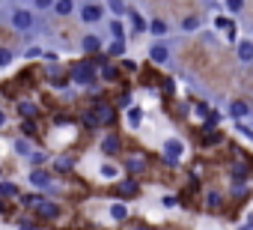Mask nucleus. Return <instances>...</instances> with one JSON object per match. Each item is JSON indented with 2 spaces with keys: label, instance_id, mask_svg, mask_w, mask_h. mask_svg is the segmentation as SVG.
Segmentation results:
<instances>
[{
  "label": "nucleus",
  "instance_id": "obj_24",
  "mask_svg": "<svg viewBox=\"0 0 253 230\" xmlns=\"http://www.w3.org/2000/svg\"><path fill=\"white\" fill-rule=\"evenodd\" d=\"M107 3H110V9H113L116 15H122V12H125V6H122V0H107Z\"/></svg>",
  "mask_w": 253,
  "mask_h": 230
},
{
  "label": "nucleus",
  "instance_id": "obj_22",
  "mask_svg": "<svg viewBox=\"0 0 253 230\" xmlns=\"http://www.w3.org/2000/svg\"><path fill=\"white\" fill-rule=\"evenodd\" d=\"M203 141H206V144H217V141H220V132H214V129H209V135H206Z\"/></svg>",
  "mask_w": 253,
  "mask_h": 230
},
{
  "label": "nucleus",
  "instance_id": "obj_23",
  "mask_svg": "<svg viewBox=\"0 0 253 230\" xmlns=\"http://www.w3.org/2000/svg\"><path fill=\"white\" fill-rule=\"evenodd\" d=\"M128 171H143V159H128Z\"/></svg>",
  "mask_w": 253,
  "mask_h": 230
},
{
  "label": "nucleus",
  "instance_id": "obj_21",
  "mask_svg": "<svg viewBox=\"0 0 253 230\" xmlns=\"http://www.w3.org/2000/svg\"><path fill=\"white\" fill-rule=\"evenodd\" d=\"M116 173H119V171H116L113 165H101V176H107V179H113Z\"/></svg>",
  "mask_w": 253,
  "mask_h": 230
},
{
  "label": "nucleus",
  "instance_id": "obj_33",
  "mask_svg": "<svg viewBox=\"0 0 253 230\" xmlns=\"http://www.w3.org/2000/svg\"><path fill=\"white\" fill-rule=\"evenodd\" d=\"M137 230H149V227H137Z\"/></svg>",
  "mask_w": 253,
  "mask_h": 230
},
{
  "label": "nucleus",
  "instance_id": "obj_15",
  "mask_svg": "<svg viewBox=\"0 0 253 230\" xmlns=\"http://www.w3.org/2000/svg\"><path fill=\"white\" fill-rule=\"evenodd\" d=\"M110 215H113V218H116V221H122V218H125V215H128V209H125V206H122V203H113V206H110Z\"/></svg>",
  "mask_w": 253,
  "mask_h": 230
},
{
  "label": "nucleus",
  "instance_id": "obj_25",
  "mask_svg": "<svg viewBox=\"0 0 253 230\" xmlns=\"http://www.w3.org/2000/svg\"><path fill=\"white\" fill-rule=\"evenodd\" d=\"M128 123H131V126H137V123H140V111H137V108H131V111H128Z\"/></svg>",
  "mask_w": 253,
  "mask_h": 230
},
{
  "label": "nucleus",
  "instance_id": "obj_17",
  "mask_svg": "<svg viewBox=\"0 0 253 230\" xmlns=\"http://www.w3.org/2000/svg\"><path fill=\"white\" fill-rule=\"evenodd\" d=\"M149 30H152V33H167V21H161V18H155V21L149 24Z\"/></svg>",
  "mask_w": 253,
  "mask_h": 230
},
{
  "label": "nucleus",
  "instance_id": "obj_1",
  "mask_svg": "<svg viewBox=\"0 0 253 230\" xmlns=\"http://www.w3.org/2000/svg\"><path fill=\"white\" fill-rule=\"evenodd\" d=\"M113 120V108L107 102H98L89 114H86V126H98V123H110Z\"/></svg>",
  "mask_w": 253,
  "mask_h": 230
},
{
  "label": "nucleus",
  "instance_id": "obj_10",
  "mask_svg": "<svg viewBox=\"0 0 253 230\" xmlns=\"http://www.w3.org/2000/svg\"><path fill=\"white\" fill-rule=\"evenodd\" d=\"M247 111H250V108H247V102H232V105H229V114H232L235 120L247 117Z\"/></svg>",
  "mask_w": 253,
  "mask_h": 230
},
{
  "label": "nucleus",
  "instance_id": "obj_31",
  "mask_svg": "<svg viewBox=\"0 0 253 230\" xmlns=\"http://www.w3.org/2000/svg\"><path fill=\"white\" fill-rule=\"evenodd\" d=\"M110 54L119 57V54H122V42H113V45H110Z\"/></svg>",
  "mask_w": 253,
  "mask_h": 230
},
{
  "label": "nucleus",
  "instance_id": "obj_27",
  "mask_svg": "<svg viewBox=\"0 0 253 230\" xmlns=\"http://www.w3.org/2000/svg\"><path fill=\"white\" fill-rule=\"evenodd\" d=\"M206 200H209V206H211V209H217V206H220V194H214V191H211Z\"/></svg>",
  "mask_w": 253,
  "mask_h": 230
},
{
  "label": "nucleus",
  "instance_id": "obj_9",
  "mask_svg": "<svg viewBox=\"0 0 253 230\" xmlns=\"http://www.w3.org/2000/svg\"><path fill=\"white\" fill-rule=\"evenodd\" d=\"M167 45H152V51H149V57L155 60V63H167Z\"/></svg>",
  "mask_w": 253,
  "mask_h": 230
},
{
  "label": "nucleus",
  "instance_id": "obj_7",
  "mask_svg": "<svg viewBox=\"0 0 253 230\" xmlns=\"http://www.w3.org/2000/svg\"><path fill=\"white\" fill-rule=\"evenodd\" d=\"M89 75H92V69H89L86 63L75 66V81H78V84H89Z\"/></svg>",
  "mask_w": 253,
  "mask_h": 230
},
{
  "label": "nucleus",
  "instance_id": "obj_13",
  "mask_svg": "<svg viewBox=\"0 0 253 230\" xmlns=\"http://www.w3.org/2000/svg\"><path fill=\"white\" fill-rule=\"evenodd\" d=\"M131 27H134V30H137V33H143V30H146V27H149V24H146V21H143V15H140V12H131Z\"/></svg>",
  "mask_w": 253,
  "mask_h": 230
},
{
  "label": "nucleus",
  "instance_id": "obj_20",
  "mask_svg": "<svg viewBox=\"0 0 253 230\" xmlns=\"http://www.w3.org/2000/svg\"><path fill=\"white\" fill-rule=\"evenodd\" d=\"M226 9L229 12H241L244 9V0H226Z\"/></svg>",
  "mask_w": 253,
  "mask_h": 230
},
{
  "label": "nucleus",
  "instance_id": "obj_4",
  "mask_svg": "<svg viewBox=\"0 0 253 230\" xmlns=\"http://www.w3.org/2000/svg\"><path fill=\"white\" fill-rule=\"evenodd\" d=\"M101 15H104V9L95 6V3H84V6H81V18H84V24H95V21H101Z\"/></svg>",
  "mask_w": 253,
  "mask_h": 230
},
{
  "label": "nucleus",
  "instance_id": "obj_26",
  "mask_svg": "<svg viewBox=\"0 0 253 230\" xmlns=\"http://www.w3.org/2000/svg\"><path fill=\"white\" fill-rule=\"evenodd\" d=\"M21 114H24V117H33V114H36V105L24 102V105H21Z\"/></svg>",
  "mask_w": 253,
  "mask_h": 230
},
{
  "label": "nucleus",
  "instance_id": "obj_3",
  "mask_svg": "<svg viewBox=\"0 0 253 230\" xmlns=\"http://www.w3.org/2000/svg\"><path fill=\"white\" fill-rule=\"evenodd\" d=\"M182 156H185V144H182V141H176V138H170V141L164 144V159H167L170 165H176Z\"/></svg>",
  "mask_w": 253,
  "mask_h": 230
},
{
  "label": "nucleus",
  "instance_id": "obj_16",
  "mask_svg": "<svg viewBox=\"0 0 253 230\" xmlns=\"http://www.w3.org/2000/svg\"><path fill=\"white\" fill-rule=\"evenodd\" d=\"M122 33H125V30H122V24H119V21H110V36H113L116 42H122V39H125Z\"/></svg>",
  "mask_w": 253,
  "mask_h": 230
},
{
  "label": "nucleus",
  "instance_id": "obj_32",
  "mask_svg": "<svg viewBox=\"0 0 253 230\" xmlns=\"http://www.w3.org/2000/svg\"><path fill=\"white\" fill-rule=\"evenodd\" d=\"M3 123H6V114H3V111H0V126H3Z\"/></svg>",
  "mask_w": 253,
  "mask_h": 230
},
{
  "label": "nucleus",
  "instance_id": "obj_29",
  "mask_svg": "<svg viewBox=\"0 0 253 230\" xmlns=\"http://www.w3.org/2000/svg\"><path fill=\"white\" fill-rule=\"evenodd\" d=\"M12 63V54L9 51H0V66H9Z\"/></svg>",
  "mask_w": 253,
  "mask_h": 230
},
{
  "label": "nucleus",
  "instance_id": "obj_18",
  "mask_svg": "<svg viewBox=\"0 0 253 230\" xmlns=\"http://www.w3.org/2000/svg\"><path fill=\"white\" fill-rule=\"evenodd\" d=\"M101 147H104V153H116V150H119V141H116V138H104Z\"/></svg>",
  "mask_w": 253,
  "mask_h": 230
},
{
  "label": "nucleus",
  "instance_id": "obj_30",
  "mask_svg": "<svg viewBox=\"0 0 253 230\" xmlns=\"http://www.w3.org/2000/svg\"><path fill=\"white\" fill-rule=\"evenodd\" d=\"M33 3H36L39 9H51V6H54V0H33Z\"/></svg>",
  "mask_w": 253,
  "mask_h": 230
},
{
  "label": "nucleus",
  "instance_id": "obj_14",
  "mask_svg": "<svg viewBox=\"0 0 253 230\" xmlns=\"http://www.w3.org/2000/svg\"><path fill=\"white\" fill-rule=\"evenodd\" d=\"M98 48H101L98 36H86V39H84V51H89V54H92V51H98Z\"/></svg>",
  "mask_w": 253,
  "mask_h": 230
},
{
  "label": "nucleus",
  "instance_id": "obj_11",
  "mask_svg": "<svg viewBox=\"0 0 253 230\" xmlns=\"http://www.w3.org/2000/svg\"><path fill=\"white\" fill-rule=\"evenodd\" d=\"M72 9H75L72 0H54V12H57V15H69Z\"/></svg>",
  "mask_w": 253,
  "mask_h": 230
},
{
  "label": "nucleus",
  "instance_id": "obj_12",
  "mask_svg": "<svg viewBox=\"0 0 253 230\" xmlns=\"http://www.w3.org/2000/svg\"><path fill=\"white\" fill-rule=\"evenodd\" d=\"M116 191H119V194H125V197H131V194L137 191V182H134V179H128V182H119V185H116Z\"/></svg>",
  "mask_w": 253,
  "mask_h": 230
},
{
  "label": "nucleus",
  "instance_id": "obj_28",
  "mask_svg": "<svg viewBox=\"0 0 253 230\" xmlns=\"http://www.w3.org/2000/svg\"><path fill=\"white\" fill-rule=\"evenodd\" d=\"M45 159H48L45 153H33V156H30V162H33V165H45Z\"/></svg>",
  "mask_w": 253,
  "mask_h": 230
},
{
  "label": "nucleus",
  "instance_id": "obj_2",
  "mask_svg": "<svg viewBox=\"0 0 253 230\" xmlns=\"http://www.w3.org/2000/svg\"><path fill=\"white\" fill-rule=\"evenodd\" d=\"M9 21H12V27H15V30H30L36 18H33V12H30V9H15Z\"/></svg>",
  "mask_w": 253,
  "mask_h": 230
},
{
  "label": "nucleus",
  "instance_id": "obj_8",
  "mask_svg": "<svg viewBox=\"0 0 253 230\" xmlns=\"http://www.w3.org/2000/svg\"><path fill=\"white\" fill-rule=\"evenodd\" d=\"M30 182H33L36 188H48V185H51V176L42 173V171H33V173H30Z\"/></svg>",
  "mask_w": 253,
  "mask_h": 230
},
{
  "label": "nucleus",
  "instance_id": "obj_19",
  "mask_svg": "<svg viewBox=\"0 0 253 230\" xmlns=\"http://www.w3.org/2000/svg\"><path fill=\"white\" fill-rule=\"evenodd\" d=\"M182 27H185V30H197V27H200V18H197V15H191V18H185V21H182Z\"/></svg>",
  "mask_w": 253,
  "mask_h": 230
},
{
  "label": "nucleus",
  "instance_id": "obj_5",
  "mask_svg": "<svg viewBox=\"0 0 253 230\" xmlns=\"http://www.w3.org/2000/svg\"><path fill=\"white\" fill-rule=\"evenodd\" d=\"M235 54H238L241 63H253V39H241L238 48H235Z\"/></svg>",
  "mask_w": 253,
  "mask_h": 230
},
{
  "label": "nucleus",
  "instance_id": "obj_6",
  "mask_svg": "<svg viewBox=\"0 0 253 230\" xmlns=\"http://www.w3.org/2000/svg\"><path fill=\"white\" fill-rule=\"evenodd\" d=\"M36 209H39L45 218H57V215H60V209H57L51 200H39V203H36Z\"/></svg>",
  "mask_w": 253,
  "mask_h": 230
}]
</instances>
